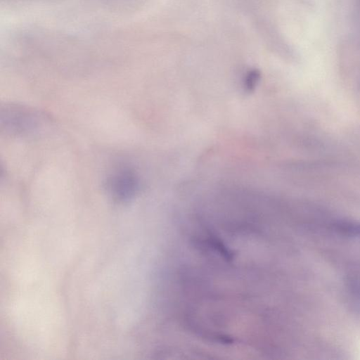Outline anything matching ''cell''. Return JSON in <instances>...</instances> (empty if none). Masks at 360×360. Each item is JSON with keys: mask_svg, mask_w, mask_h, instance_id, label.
Returning <instances> with one entry per match:
<instances>
[{"mask_svg": "<svg viewBox=\"0 0 360 360\" xmlns=\"http://www.w3.org/2000/svg\"><path fill=\"white\" fill-rule=\"evenodd\" d=\"M40 111L27 105L6 103L1 108V129L11 136H27L39 131L46 121Z\"/></svg>", "mask_w": 360, "mask_h": 360, "instance_id": "obj_1", "label": "cell"}, {"mask_svg": "<svg viewBox=\"0 0 360 360\" xmlns=\"http://www.w3.org/2000/svg\"><path fill=\"white\" fill-rule=\"evenodd\" d=\"M105 188L114 200L128 202L139 192V178L132 168L120 167L108 176L105 181Z\"/></svg>", "mask_w": 360, "mask_h": 360, "instance_id": "obj_2", "label": "cell"}, {"mask_svg": "<svg viewBox=\"0 0 360 360\" xmlns=\"http://www.w3.org/2000/svg\"><path fill=\"white\" fill-rule=\"evenodd\" d=\"M260 77L259 72L256 70H250L245 75L244 86L248 91H252L257 86Z\"/></svg>", "mask_w": 360, "mask_h": 360, "instance_id": "obj_3", "label": "cell"}]
</instances>
